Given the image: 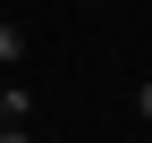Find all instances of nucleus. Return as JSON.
<instances>
[{
  "mask_svg": "<svg viewBox=\"0 0 152 143\" xmlns=\"http://www.w3.org/2000/svg\"><path fill=\"white\" fill-rule=\"evenodd\" d=\"M26 110H34V93H26V84H0V118H9V126H26Z\"/></svg>",
  "mask_w": 152,
  "mask_h": 143,
  "instance_id": "nucleus-1",
  "label": "nucleus"
},
{
  "mask_svg": "<svg viewBox=\"0 0 152 143\" xmlns=\"http://www.w3.org/2000/svg\"><path fill=\"white\" fill-rule=\"evenodd\" d=\"M17 59H26V34H17V25H0V67H17Z\"/></svg>",
  "mask_w": 152,
  "mask_h": 143,
  "instance_id": "nucleus-2",
  "label": "nucleus"
},
{
  "mask_svg": "<svg viewBox=\"0 0 152 143\" xmlns=\"http://www.w3.org/2000/svg\"><path fill=\"white\" fill-rule=\"evenodd\" d=\"M135 110H144V126H152V84H144V93H135Z\"/></svg>",
  "mask_w": 152,
  "mask_h": 143,
  "instance_id": "nucleus-3",
  "label": "nucleus"
},
{
  "mask_svg": "<svg viewBox=\"0 0 152 143\" xmlns=\"http://www.w3.org/2000/svg\"><path fill=\"white\" fill-rule=\"evenodd\" d=\"M0 143H26V126H0Z\"/></svg>",
  "mask_w": 152,
  "mask_h": 143,
  "instance_id": "nucleus-4",
  "label": "nucleus"
},
{
  "mask_svg": "<svg viewBox=\"0 0 152 143\" xmlns=\"http://www.w3.org/2000/svg\"><path fill=\"white\" fill-rule=\"evenodd\" d=\"M0 126H9V118H0Z\"/></svg>",
  "mask_w": 152,
  "mask_h": 143,
  "instance_id": "nucleus-5",
  "label": "nucleus"
}]
</instances>
